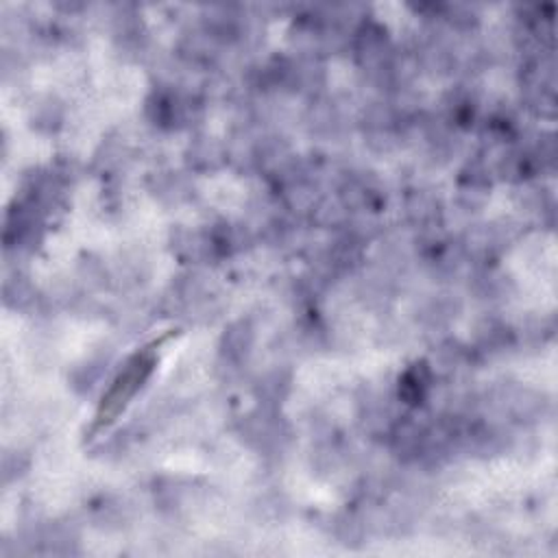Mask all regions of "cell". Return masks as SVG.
<instances>
[{
  "label": "cell",
  "instance_id": "1",
  "mask_svg": "<svg viewBox=\"0 0 558 558\" xmlns=\"http://www.w3.org/2000/svg\"><path fill=\"white\" fill-rule=\"evenodd\" d=\"M153 366H155L153 349L137 353L126 362V366L122 368V373L116 377L109 392L100 401V408L96 412V423H94L96 429L109 425L126 408V403L135 397V392L148 379Z\"/></svg>",
  "mask_w": 558,
  "mask_h": 558
}]
</instances>
